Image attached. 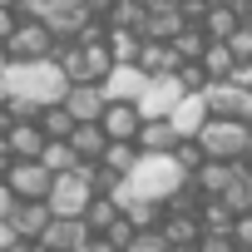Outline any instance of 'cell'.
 Returning a JSON list of instances; mask_svg holds the SVG:
<instances>
[{
    "instance_id": "obj_1",
    "label": "cell",
    "mask_w": 252,
    "mask_h": 252,
    "mask_svg": "<svg viewBox=\"0 0 252 252\" xmlns=\"http://www.w3.org/2000/svg\"><path fill=\"white\" fill-rule=\"evenodd\" d=\"M183 183H188V173L173 163V154H139V163L129 168V178H119V188L109 198H114L119 213L129 208V203H158L163 208Z\"/></svg>"
},
{
    "instance_id": "obj_2",
    "label": "cell",
    "mask_w": 252,
    "mask_h": 252,
    "mask_svg": "<svg viewBox=\"0 0 252 252\" xmlns=\"http://www.w3.org/2000/svg\"><path fill=\"white\" fill-rule=\"evenodd\" d=\"M5 99H25V104H35V109H50V104H60L64 99V89H69V79L60 74V64L55 60H35V64H5Z\"/></svg>"
},
{
    "instance_id": "obj_3",
    "label": "cell",
    "mask_w": 252,
    "mask_h": 252,
    "mask_svg": "<svg viewBox=\"0 0 252 252\" xmlns=\"http://www.w3.org/2000/svg\"><path fill=\"white\" fill-rule=\"evenodd\" d=\"M193 144L203 149L208 163H247V154H252V124H237V119H208Z\"/></svg>"
},
{
    "instance_id": "obj_4",
    "label": "cell",
    "mask_w": 252,
    "mask_h": 252,
    "mask_svg": "<svg viewBox=\"0 0 252 252\" xmlns=\"http://www.w3.org/2000/svg\"><path fill=\"white\" fill-rule=\"evenodd\" d=\"M0 50H5L10 64H35V60H55V35L40 25V20H15V30L0 40Z\"/></svg>"
},
{
    "instance_id": "obj_5",
    "label": "cell",
    "mask_w": 252,
    "mask_h": 252,
    "mask_svg": "<svg viewBox=\"0 0 252 252\" xmlns=\"http://www.w3.org/2000/svg\"><path fill=\"white\" fill-rule=\"evenodd\" d=\"M89 203H94V188H89L79 173H60V178L50 183V193H45L50 218H84Z\"/></svg>"
},
{
    "instance_id": "obj_6",
    "label": "cell",
    "mask_w": 252,
    "mask_h": 252,
    "mask_svg": "<svg viewBox=\"0 0 252 252\" xmlns=\"http://www.w3.org/2000/svg\"><path fill=\"white\" fill-rule=\"evenodd\" d=\"M203 104H208V119H237V124H252V94H242L232 79L203 84Z\"/></svg>"
},
{
    "instance_id": "obj_7",
    "label": "cell",
    "mask_w": 252,
    "mask_h": 252,
    "mask_svg": "<svg viewBox=\"0 0 252 252\" xmlns=\"http://www.w3.org/2000/svg\"><path fill=\"white\" fill-rule=\"evenodd\" d=\"M178 99H183V84H178V74H158V79H149L144 84V94H139V119H168L173 109H178Z\"/></svg>"
},
{
    "instance_id": "obj_8",
    "label": "cell",
    "mask_w": 252,
    "mask_h": 252,
    "mask_svg": "<svg viewBox=\"0 0 252 252\" xmlns=\"http://www.w3.org/2000/svg\"><path fill=\"white\" fill-rule=\"evenodd\" d=\"M0 183L15 193V203H45V193H50L55 178H50V173L40 168V158H35V163H10Z\"/></svg>"
},
{
    "instance_id": "obj_9",
    "label": "cell",
    "mask_w": 252,
    "mask_h": 252,
    "mask_svg": "<svg viewBox=\"0 0 252 252\" xmlns=\"http://www.w3.org/2000/svg\"><path fill=\"white\" fill-rule=\"evenodd\" d=\"M144 84H149V74L139 69V64H114L109 74H104V99L109 104H139V94H144Z\"/></svg>"
},
{
    "instance_id": "obj_10",
    "label": "cell",
    "mask_w": 252,
    "mask_h": 252,
    "mask_svg": "<svg viewBox=\"0 0 252 252\" xmlns=\"http://www.w3.org/2000/svg\"><path fill=\"white\" fill-rule=\"evenodd\" d=\"M104 89L99 84H69L64 89V99H60V109L74 119V124H99V114H104Z\"/></svg>"
},
{
    "instance_id": "obj_11",
    "label": "cell",
    "mask_w": 252,
    "mask_h": 252,
    "mask_svg": "<svg viewBox=\"0 0 252 252\" xmlns=\"http://www.w3.org/2000/svg\"><path fill=\"white\" fill-rule=\"evenodd\" d=\"M139 109L134 104H104V114H99V129H104V139L109 144H134L139 139Z\"/></svg>"
},
{
    "instance_id": "obj_12",
    "label": "cell",
    "mask_w": 252,
    "mask_h": 252,
    "mask_svg": "<svg viewBox=\"0 0 252 252\" xmlns=\"http://www.w3.org/2000/svg\"><path fill=\"white\" fill-rule=\"evenodd\" d=\"M84 237H89V227H84L79 218H50V227L40 232L35 247H40V252H74Z\"/></svg>"
},
{
    "instance_id": "obj_13",
    "label": "cell",
    "mask_w": 252,
    "mask_h": 252,
    "mask_svg": "<svg viewBox=\"0 0 252 252\" xmlns=\"http://www.w3.org/2000/svg\"><path fill=\"white\" fill-rule=\"evenodd\" d=\"M168 124H173V134H178V144L198 139V129L208 124V104H203V94H183V99H178V109L168 114Z\"/></svg>"
},
{
    "instance_id": "obj_14",
    "label": "cell",
    "mask_w": 252,
    "mask_h": 252,
    "mask_svg": "<svg viewBox=\"0 0 252 252\" xmlns=\"http://www.w3.org/2000/svg\"><path fill=\"white\" fill-rule=\"evenodd\" d=\"M237 173H242V163H203L188 183H193V188H198V198L208 203V198H222V193L232 188V178H237Z\"/></svg>"
},
{
    "instance_id": "obj_15",
    "label": "cell",
    "mask_w": 252,
    "mask_h": 252,
    "mask_svg": "<svg viewBox=\"0 0 252 252\" xmlns=\"http://www.w3.org/2000/svg\"><path fill=\"white\" fill-rule=\"evenodd\" d=\"M45 227H50V208H45V203H15V213H10V232H15L20 242H40Z\"/></svg>"
},
{
    "instance_id": "obj_16",
    "label": "cell",
    "mask_w": 252,
    "mask_h": 252,
    "mask_svg": "<svg viewBox=\"0 0 252 252\" xmlns=\"http://www.w3.org/2000/svg\"><path fill=\"white\" fill-rule=\"evenodd\" d=\"M134 149H139V154H173V149H178L173 124H168V119H144V124H139Z\"/></svg>"
},
{
    "instance_id": "obj_17",
    "label": "cell",
    "mask_w": 252,
    "mask_h": 252,
    "mask_svg": "<svg viewBox=\"0 0 252 252\" xmlns=\"http://www.w3.org/2000/svg\"><path fill=\"white\" fill-rule=\"evenodd\" d=\"M5 149L15 163H35L45 154V134L35 129V124H10V134H5Z\"/></svg>"
},
{
    "instance_id": "obj_18",
    "label": "cell",
    "mask_w": 252,
    "mask_h": 252,
    "mask_svg": "<svg viewBox=\"0 0 252 252\" xmlns=\"http://www.w3.org/2000/svg\"><path fill=\"white\" fill-rule=\"evenodd\" d=\"M64 144L74 149V158H79V163H99V158H104V149H109V139H104L99 124H74V134H69Z\"/></svg>"
},
{
    "instance_id": "obj_19",
    "label": "cell",
    "mask_w": 252,
    "mask_h": 252,
    "mask_svg": "<svg viewBox=\"0 0 252 252\" xmlns=\"http://www.w3.org/2000/svg\"><path fill=\"white\" fill-rule=\"evenodd\" d=\"M158 232H163V242H168L173 252H193V247H198V237H203L198 218H173V213L158 222Z\"/></svg>"
},
{
    "instance_id": "obj_20",
    "label": "cell",
    "mask_w": 252,
    "mask_h": 252,
    "mask_svg": "<svg viewBox=\"0 0 252 252\" xmlns=\"http://www.w3.org/2000/svg\"><path fill=\"white\" fill-rule=\"evenodd\" d=\"M149 79H158V74H178V55L168 50V45H154V40H144L139 45V60H134Z\"/></svg>"
},
{
    "instance_id": "obj_21",
    "label": "cell",
    "mask_w": 252,
    "mask_h": 252,
    "mask_svg": "<svg viewBox=\"0 0 252 252\" xmlns=\"http://www.w3.org/2000/svg\"><path fill=\"white\" fill-rule=\"evenodd\" d=\"M35 129L45 134V144H64L69 134H74V119L60 109V104H50V109H40V119H35Z\"/></svg>"
},
{
    "instance_id": "obj_22",
    "label": "cell",
    "mask_w": 252,
    "mask_h": 252,
    "mask_svg": "<svg viewBox=\"0 0 252 252\" xmlns=\"http://www.w3.org/2000/svg\"><path fill=\"white\" fill-rule=\"evenodd\" d=\"M139 45H144L139 30H109V35H104V50H109L114 64H134V60H139Z\"/></svg>"
},
{
    "instance_id": "obj_23",
    "label": "cell",
    "mask_w": 252,
    "mask_h": 252,
    "mask_svg": "<svg viewBox=\"0 0 252 252\" xmlns=\"http://www.w3.org/2000/svg\"><path fill=\"white\" fill-rule=\"evenodd\" d=\"M173 55H178V64H198L203 60V50H208V40H203V30L198 25H183L178 35H173V45H168Z\"/></svg>"
},
{
    "instance_id": "obj_24",
    "label": "cell",
    "mask_w": 252,
    "mask_h": 252,
    "mask_svg": "<svg viewBox=\"0 0 252 252\" xmlns=\"http://www.w3.org/2000/svg\"><path fill=\"white\" fill-rule=\"evenodd\" d=\"M198 69L208 74V84H218V79H227V74L237 69V60H232V50H227V45H208V50H203V60H198Z\"/></svg>"
},
{
    "instance_id": "obj_25",
    "label": "cell",
    "mask_w": 252,
    "mask_h": 252,
    "mask_svg": "<svg viewBox=\"0 0 252 252\" xmlns=\"http://www.w3.org/2000/svg\"><path fill=\"white\" fill-rule=\"evenodd\" d=\"M134 163H139V149H134V144H109L104 158H99V168H104L109 178H129Z\"/></svg>"
},
{
    "instance_id": "obj_26",
    "label": "cell",
    "mask_w": 252,
    "mask_h": 252,
    "mask_svg": "<svg viewBox=\"0 0 252 252\" xmlns=\"http://www.w3.org/2000/svg\"><path fill=\"white\" fill-rule=\"evenodd\" d=\"M89 232H109L114 222H119V208H114V198H104V193H94V203L84 208V218H79Z\"/></svg>"
},
{
    "instance_id": "obj_27",
    "label": "cell",
    "mask_w": 252,
    "mask_h": 252,
    "mask_svg": "<svg viewBox=\"0 0 252 252\" xmlns=\"http://www.w3.org/2000/svg\"><path fill=\"white\" fill-rule=\"evenodd\" d=\"M40 168H45L50 178H60V173H74V168H79V158H74V149H69V144H45Z\"/></svg>"
},
{
    "instance_id": "obj_28",
    "label": "cell",
    "mask_w": 252,
    "mask_h": 252,
    "mask_svg": "<svg viewBox=\"0 0 252 252\" xmlns=\"http://www.w3.org/2000/svg\"><path fill=\"white\" fill-rule=\"evenodd\" d=\"M50 10H55V0H15V5H10V15L15 20H50Z\"/></svg>"
},
{
    "instance_id": "obj_29",
    "label": "cell",
    "mask_w": 252,
    "mask_h": 252,
    "mask_svg": "<svg viewBox=\"0 0 252 252\" xmlns=\"http://www.w3.org/2000/svg\"><path fill=\"white\" fill-rule=\"evenodd\" d=\"M124 252H173V247L163 242V232H158V227H149V232H134Z\"/></svg>"
},
{
    "instance_id": "obj_30",
    "label": "cell",
    "mask_w": 252,
    "mask_h": 252,
    "mask_svg": "<svg viewBox=\"0 0 252 252\" xmlns=\"http://www.w3.org/2000/svg\"><path fill=\"white\" fill-rule=\"evenodd\" d=\"M173 163H178V168H183V173L193 178V173H198V168H203L208 158H203V149H198V144L188 139V144H178V149H173Z\"/></svg>"
},
{
    "instance_id": "obj_31",
    "label": "cell",
    "mask_w": 252,
    "mask_h": 252,
    "mask_svg": "<svg viewBox=\"0 0 252 252\" xmlns=\"http://www.w3.org/2000/svg\"><path fill=\"white\" fill-rule=\"evenodd\" d=\"M227 50H232V60H237V64H252V25H237V30H232V40H227Z\"/></svg>"
},
{
    "instance_id": "obj_32",
    "label": "cell",
    "mask_w": 252,
    "mask_h": 252,
    "mask_svg": "<svg viewBox=\"0 0 252 252\" xmlns=\"http://www.w3.org/2000/svg\"><path fill=\"white\" fill-rule=\"evenodd\" d=\"M227 237H232V247H237V252H252V213H242V218H232V227H227Z\"/></svg>"
},
{
    "instance_id": "obj_33",
    "label": "cell",
    "mask_w": 252,
    "mask_h": 252,
    "mask_svg": "<svg viewBox=\"0 0 252 252\" xmlns=\"http://www.w3.org/2000/svg\"><path fill=\"white\" fill-rule=\"evenodd\" d=\"M193 252H237V247H232V237H227V232L203 227V237H198V247H193Z\"/></svg>"
},
{
    "instance_id": "obj_34",
    "label": "cell",
    "mask_w": 252,
    "mask_h": 252,
    "mask_svg": "<svg viewBox=\"0 0 252 252\" xmlns=\"http://www.w3.org/2000/svg\"><path fill=\"white\" fill-rule=\"evenodd\" d=\"M178 84H183V94H203V84H208V74H203L198 64H178Z\"/></svg>"
},
{
    "instance_id": "obj_35",
    "label": "cell",
    "mask_w": 252,
    "mask_h": 252,
    "mask_svg": "<svg viewBox=\"0 0 252 252\" xmlns=\"http://www.w3.org/2000/svg\"><path fill=\"white\" fill-rule=\"evenodd\" d=\"M227 79H232V84H237L242 94H252V64H237V69H232Z\"/></svg>"
},
{
    "instance_id": "obj_36",
    "label": "cell",
    "mask_w": 252,
    "mask_h": 252,
    "mask_svg": "<svg viewBox=\"0 0 252 252\" xmlns=\"http://www.w3.org/2000/svg\"><path fill=\"white\" fill-rule=\"evenodd\" d=\"M74 252H114V247H109V242H104L99 232H89V237H84V242H79Z\"/></svg>"
},
{
    "instance_id": "obj_37",
    "label": "cell",
    "mask_w": 252,
    "mask_h": 252,
    "mask_svg": "<svg viewBox=\"0 0 252 252\" xmlns=\"http://www.w3.org/2000/svg\"><path fill=\"white\" fill-rule=\"evenodd\" d=\"M10 213H15V193L0 183V222H10Z\"/></svg>"
},
{
    "instance_id": "obj_38",
    "label": "cell",
    "mask_w": 252,
    "mask_h": 252,
    "mask_svg": "<svg viewBox=\"0 0 252 252\" xmlns=\"http://www.w3.org/2000/svg\"><path fill=\"white\" fill-rule=\"evenodd\" d=\"M15 158H10V149H5V139H0V178H5V168H10Z\"/></svg>"
},
{
    "instance_id": "obj_39",
    "label": "cell",
    "mask_w": 252,
    "mask_h": 252,
    "mask_svg": "<svg viewBox=\"0 0 252 252\" xmlns=\"http://www.w3.org/2000/svg\"><path fill=\"white\" fill-rule=\"evenodd\" d=\"M213 10H242V0H208Z\"/></svg>"
},
{
    "instance_id": "obj_40",
    "label": "cell",
    "mask_w": 252,
    "mask_h": 252,
    "mask_svg": "<svg viewBox=\"0 0 252 252\" xmlns=\"http://www.w3.org/2000/svg\"><path fill=\"white\" fill-rule=\"evenodd\" d=\"M10 242H15V232H10V222H0V252H5Z\"/></svg>"
},
{
    "instance_id": "obj_41",
    "label": "cell",
    "mask_w": 252,
    "mask_h": 252,
    "mask_svg": "<svg viewBox=\"0 0 252 252\" xmlns=\"http://www.w3.org/2000/svg\"><path fill=\"white\" fill-rule=\"evenodd\" d=\"M5 252H40V247H35V242H20V237H15V242H10Z\"/></svg>"
},
{
    "instance_id": "obj_42",
    "label": "cell",
    "mask_w": 252,
    "mask_h": 252,
    "mask_svg": "<svg viewBox=\"0 0 252 252\" xmlns=\"http://www.w3.org/2000/svg\"><path fill=\"white\" fill-rule=\"evenodd\" d=\"M10 134V114H5V104H0V139Z\"/></svg>"
},
{
    "instance_id": "obj_43",
    "label": "cell",
    "mask_w": 252,
    "mask_h": 252,
    "mask_svg": "<svg viewBox=\"0 0 252 252\" xmlns=\"http://www.w3.org/2000/svg\"><path fill=\"white\" fill-rule=\"evenodd\" d=\"M242 25H252V0H242Z\"/></svg>"
},
{
    "instance_id": "obj_44",
    "label": "cell",
    "mask_w": 252,
    "mask_h": 252,
    "mask_svg": "<svg viewBox=\"0 0 252 252\" xmlns=\"http://www.w3.org/2000/svg\"><path fill=\"white\" fill-rule=\"evenodd\" d=\"M10 5H15V0H0V10H10Z\"/></svg>"
},
{
    "instance_id": "obj_45",
    "label": "cell",
    "mask_w": 252,
    "mask_h": 252,
    "mask_svg": "<svg viewBox=\"0 0 252 252\" xmlns=\"http://www.w3.org/2000/svg\"><path fill=\"white\" fill-rule=\"evenodd\" d=\"M247 168H252V154H247Z\"/></svg>"
}]
</instances>
